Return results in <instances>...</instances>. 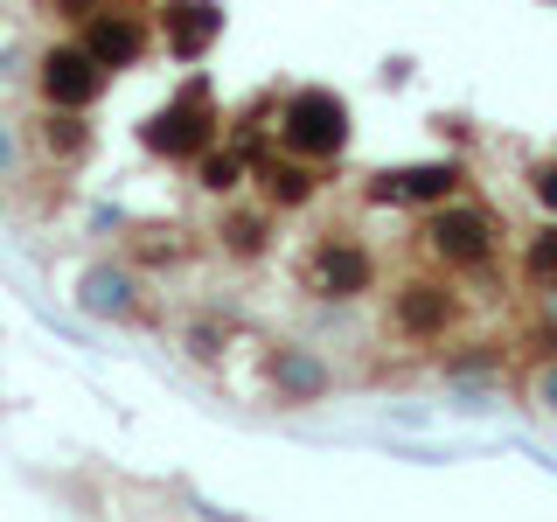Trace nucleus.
<instances>
[{
	"label": "nucleus",
	"mask_w": 557,
	"mask_h": 522,
	"mask_svg": "<svg viewBox=\"0 0 557 522\" xmlns=\"http://www.w3.org/2000/svg\"><path fill=\"white\" fill-rule=\"evenodd\" d=\"M223 251H231V258H258V251H265V223H258V216H223Z\"/></svg>",
	"instance_id": "2eb2a0df"
},
{
	"label": "nucleus",
	"mask_w": 557,
	"mask_h": 522,
	"mask_svg": "<svg viewBox=\"0 0 557 522\" xmlns=\"http://www.w3.org/2000/svg\"><path fill=\"white\" fill-rule=\"evenodd\" d=\"M536 405H544V411H557V356L544 362V376H536Z\"/></svg>",
	"instance_id": "a211bd4d"
},
{
	"label": "nucleus",
	"mask_w": 557,
	"mask_h": 522,
	"mask_svg": "<svg viewBox=\"0 0 557 522\" xmlns=\"http://www.w3.org/2000/svg\"><path fill=\"white\" fill-rule=\"evenodd\" d=\"M161 35H168L174 57L196 63L202 49L223 35V14H216V8H196V0H168V8H161Z\"/></svg>",
	"instance_id": "1a4fd4ad"
},
{
	"label": "nucleus",
	"mask_w": 557,
	"mask_h": 522,
	"mask_svg": "<svg viewBox=\"0 0 557 522\" xmlns=\"http://www.w3.org/2000/svg\"><path fill=\"white\" fill-rule=\"evenodd\" d=\"M278 147H293L300 161H327L348 147V104L335 91H293L278 104Z\"/></svg>",
	"instance_id": "f257e3e1"
},
{
	"label": "nucleus",
	"mask_w": 557,
	"mask_h": 522,
	"mask_svg": "<svg viewBox=\"0 0 557 522\" xmlns=\"http://www.w3.org/2000/svg\"><path fill=\"white\" fill-rule=\"evenodd\" d=\"M98 8H104V0H42V14H63V22H70V14H77V22H91Z\"/></svg>",
	"instance_id": "dca6fc26"
},
{
	"label": "nucleus",
	"mask_w": 557,
	"mask_h": 522,
	"mask_svg": "<svg viewBox=\"0 0 557 522\" xmlns=\"http://www.w3.org/2000/svg\"><path fill=\"white\" fill-rule=\"evenodd\" d=\"M522 278H530V286H544V293H557V223L522 244Z\"/></svg>",
	"instance_id": "4468645a"
},
{
	"label": "nucleus",
	"mask_w": 557,
	"mask_h": 522,
	"mask_svg": "<svg viewBox=\"0 0 557 522\" xmlns=\"http://www.w3.org/2000/svg\"><path fill=\"white\" fill-rule=\"evenodd\" d=\"M139 139H147V153H161V161H202V153L216 147V112H209V84L196 77V84H188V98H174L168 112H153L147 126H139Z\"/></svg>",
	"instance_id": "7ed1b4c3"
},
{
	"label": "nucleus",
	"mask_w": 557,
	"mask_h": 522,
	"mask_svg": "<svg viewBox=\"0 0 557 522\" xmlns=\"http://www.w3.org/2000/svg\"><path fill=\"white\" fill-rule=\"evenodd\" d=\"M460 182H467V174L453 167V161H432V167H397V174H376L370 202H397V209H411V202H453V196H460Z\"/></svg>",
	"instance_id": "6e6552de"
},
{
	"label": "nucleus",
	"mask_w": 557,
	"mask_h": 522,
	"mask_svg": "<svg viewBox=\"0 0 557 522\" xmlns=\"http://www.w3.org/2000/svg\"><path fill=\"white\" fill-rule=\"evenodd\" d=\"M530 196H536V202H544V209H557V161L530 174Z\"/></svg>",
	"instance_id": "f3484780"
},
{
	"label": "nucleus",
	"mask_w": 557,
	"mask_h": 522,
	"mask_svg": "<svg viewBox=\"0 0 557 522\" xmlns=\"http://www.w3.org/2000/svg\"><path fill=\"white\" fill-rule=\"evenodd\" d=\"M425 251L453 272H481L495 258V216L474 202H432L425 216Z\"/></svg>",
	"instance_id": "f03ea898"
},
{
	"label": "nucleus",
	"mask_w": 557,
	"mask_h": 522,
	"mask_svg": "<svg viewBox=\"0 0 557 522\" xmlns=\"http://www.w3.org/2000/svg\"><path fill=\"white\" fill-rule=\"evenodd\" d=\"M376 286V258L362 251L356 237H321L307 258V293H321V300H356V293Z\"/></svg>",
	"instance_id": "39448f33"
},
{
	"label": "nucleus",
	"mask_w": 557,
	"mask_h": 522,
	"mask_svg": "<svg viewBox=\"0 0 557 522\" xmlns=\"http://www.w3.org/2000/svg\"><path fill=\"white\" fill-rule=\"evenodd\" d=\"M196 174H202L209 196H231L237 182H251V161H244V147H209L202 161H196Z\"/></svg>",
	"instance_id": "f8f14e48"
},
{
	"label": "nucleus",
	"mask_w": 557,
	"mask_h": 522,
	"mask_svg": "<svg viewBox=\"0 0 557 522\" xmlns=\"http://www.w3.org/2000/svg\"><path fill=\"white\" fill-rule=\"evenodd\" d=\"M453 321H460V293L440 286V278H405L391 300V327L405 341H446Z\"/></svg>",
	"instance_id": "20e7f679"
},
{
	"label": "nucleus",
	"mask_w": 557,
	"mask_h": 522,
	"mask_svg": "<svg viewBox=\"0 0 557 522\" xmlns=\"http://www.w3.org/2000/svg\"><path fill=\"white\" fill-rule=\"evenodd\" d=\"M104 70L84 42H49L42 49V98L49 104H70V112H91V98L104 91Z\"/></svg>",
	"instance_id": "423d86ee"
},
{
	"label": "nucleus",
	"mask_w": 557,
	"mask_h": 522,
	"mask_svg": "<svg viewBox=\"0 0 557 522\" xmlns=\"http://www.w3.org/2000/svg\"><path fill=\"white\" fill-rule=\"evenodd\" d=\"M42 147L57 153V161H84V153H91V126H84V112L57 104V112L42 119Z\"/></svg>",
	"instance_id": "9b49d317"
},
{
	"label": "nucleus",
	"mask_w": 557,
	"mask_h": 522,
	"mask_svg": "<svg viewBox=\"0 0 557 522\" xmlns=\"http://www.w3.org/2000/svg\"><path fill=\"white\" fill-rule=\"evenodd\" d=\"M278 390H286V397H321L327 370L307 356V348H293V356H278Z\"/></svg>",
	"instance_id": "ddd939ff"
},
{
	"label": "nucleus",
	"mask_w": 557,
	"mask_h": 522,
	"mask_svg": "<svg viewBox=\"0 0 557 522\" xmlns=\"http://www.w3.org/2000/svg\"><path fill=\"white\" fill-rule=\"evenodd\" d=\"M77 42L91 49V57H98L104 70H133L139 57H147V22L104 0V8L91 14V22H84V35H77Z\"/></svg>",
	"instance_id": "0eeeda50"
},
{
	"label": "nucleus",
	"mask_w": 557,
	"mask_h": 522,
	"mask_svg": "<svg viewBox=\"0 0 557 522\" xmlns=\"http://www.w3.org/2000/svg\"><path fill=\"white\" fill-rule=\"evenodd\" d=\"M251 174L265 182V196H272L278 209H300V202H313V174H307L300 161H286V153H265V161H251Z\"/></svg>",
	"instance_id": "9d476101"
}]
</instances>
